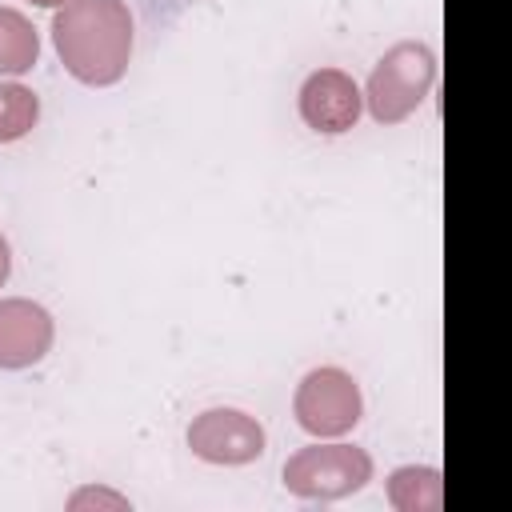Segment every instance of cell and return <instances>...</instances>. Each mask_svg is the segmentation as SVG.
Wrapping results in <instances>:
<instances>
[{
	"label": "cell",
	"instance_id": "9",
	"mask_svg": "<svg viewBox=\"0 0 512 512\" xmlns=\"http://www.w3.org/2000/svg\"><path fill=\"white\" fill-rule=\"evenodd\" d=\"M36 56H40V36L32 20L16 8H0V76L32 72Z\"/></svg>",
	"mask_w": 512,
	"mask_h": 512
},
{
	"label": "cell",
	"instance_id": "4",
	"mask_svg": "<svg viewBox=\"0 0 512 512\" xmlns=\"http://www.w3.org/2000/svg\"><path fill=\"white\" fill-rule=\"evenodd\" d=\"M292 412L304 432H312L320 440H336L360 424V412H364L360 384L344 368H312L296 384Z\"/></svg>",
	"mask_w": 512,
	"mask_h": 512
},
{
	"label": "cell",
	"instance_id": "13",
	"mask_svg": "<svg viewBox=\"0 0 512 512\" xmlns=\"http://www.w3.org/2000/svg\"><path fill=\"white\" fill-rule=\"evenodd\" d=\"M32 4H40V8H64V4H72V0H32Z\"/></svg>",
	"mask_w": 512,
	"mask_h": 512
},
{
	"label": "cell",
	"instance_id": "5",
	"mask_svg": "<svg viewBox=\"0 0 512 512\" xmlns=\"http://www.w3.org/2000/svg\"><path fill=\"white\" fill-rule=\"evenodd\" d=\"M188 448L208 464H252L264 456V428L240 408H208L188 424Z\"/></svg>",
	"mask_w": 512,
	"mask_h": 512
},
{
	"label": "cell",
	"instance_id": "6",
	"mask_svg": "<svg viewBox=\"0 0 512 512\" xmlns=\"http://www.w3.org/2000/svg\"><path fill=\"white\" fill-rule=\"evenodd\" d=\"M360 108H364V96H360L356 80L340 68H316L300 84V116L320 136H340V132L356 128Z\"/></svg>",
	"mask_w": 512,
	"mask_h": 512
},
{
	"label": "cell",
	"instance_id": "11",
	"mask_svg": "<svg viewBox=\"0 0 512 512\" xmlns=\"http://www.w3.org/2000/svg\"><path fill=\"white\" fill-rule=\"evenodd\" d=\"M68 504H72V508H84V504H112V508H128V500H124V496H112V492H96V488H84V492H76Z\"/></svg>",
	"mask_w": 512,
	"mask_h": 512
},
{
	"label": "cell",
	"instance_id": "10",
	"mask_svg": "<svg viewBox=\"0 0 512 512\" xmlns=\"http://www.w3.org/2000/svg\"><path fill=\"white\" fill-rule=\"evenodd\" d=\"M40 120V100L24 84H0V144L28 136Z\"/></svg>",
	"mask_w": 512,
	"mask_h": 512
},
{
	"label": "cell",
	"instance_id": "2",
	"mask_svg": "<svg viewBox=\"0 0 512 512\" xmlns=\"http://www.w3.org/2000/svg\"><path fill=\"white\" fill-rule=\"evenodd\" d=\"M432 80H436L432 48L420 40H400L376 60L364 88V104L376 124H400L424 104V96L432 92Z\"/></svg>",
	"mask_w": 512,
	"mask_h": 512
},
{
	"label": "cell",
	"instance_id": "8",
	"mask_svg": "<svg viewBox=\"0 0 512 512\" xmlns=\"http://www.w3.org/2000/svg\"><path fill=\"white\" fill-rule=\"evenodd\" d=\"M388 500L396 512H436L444 504V480L436 468H396L388 476Z\"/></svg>",
	"mask_w": 512,
	"mask_h": 512
},
{
	"label": "cell",
	"instance_id": "12",
	"mask_svg": "<svg viewBox=\"0 0 512 512\" xmlns=\"http://www.w3.org/2000/svg\"><path fill=\"white\" fill-rule=\"evenodd\" d=\"M8 272H12V248H8V240L0 236V288H4V280H8Z\"/></svg>",
	"mask_w": 512,
	"mask_h": 512
},
{
	"label": "cell",
	"instance_id": "7",
	"mask_svg": "<svg viewBox=\"0 0 512 512\" xmlns=\"http://www.w3.org/2000/svg\"><path fill=\"white\" fill-rule=\"evenodd\" d=\"M52 316L44 304L8 296L0 300V368H32L52 348Z\"/></svg>",
	"mask_w": 512,
	"mask_h": 512
},
{
	"label": "cell",
	"instance_id": "3",
	"mask_svg": "<svg viewBox=\"0 0 512 512\" xmlns=\"http://www.w3.org/2000/svg\"><path fill=\"white\" fill-rule=\"evenodd\" d=\"M372 480V456L356 444H308L284 460V488L304 500H340Z\"/></svg>",
	"mask_w": 512,
	"mask_h": 512
},
{
	"label": "cell",
	"instance_id": "1",
	"mask_svg": "<svg viewBox=\"0 0 512 512\" xmlns=\"http://www.w3.org/2000/svg\"><path fill=\"white\" fill-rule=\"evenodd\" d=\"M60 64L92 88H108L132 60V12L124 0H72L52 16Z\"/></svg>",
	"mask_w": 512,
	"mask_h": 512
}]
</instances>
